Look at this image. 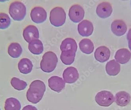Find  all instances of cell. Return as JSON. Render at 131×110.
<instances>
[{
	"label": "cell",
	"instance_id": "cell-9",
	"mask_svg": "<svg viewBox=\"0 0 131 110\" xmlns=\"http://www.w3.org/2000/svg\"><path fill=\"white\" fill-rule=\"evenodd\" d=\"M63 79L66 83L72 84L75 82L79 77V74L77 69L73 67H69L63 72Z\"/></svg>",
	"mask_w": 131,
	"mask_h": 110
},
{
	"label": "cell",
	"instance_id": "cell-19",
	"mask_svg": "<svg viewBox=\"0 0 131 110\" xmlns=\"http://www.w3.org/2000/svg\"><path fill=\"white\" fill-rule=\"evenodd\" d=\"M33 65L31 61L28 58L21 59L18 63V69L20 72L24 74H27L31 72Z\"/></svg>",
	"mask_w": 131,
	"mask_h": 110
},
{
	"label": "cell",
	"instance_id": "cell-1",
	"mask_svg": "<svg viewBox=\"0 0 131 110\" xmlns=\"http://www.w3.org/2000/svg\"><path fill=\"white\" fill-rule=\"evenodd\" d=\"M46 89L44 82L40 80H35L29 86L27 92L26 97L29 102L34 104L39 103L42 99Z\"/></svg>",
	"mask_w": 131,
	"mask_h": 110
},
{
	"label": "cell",
	"instance_id": "cell-28",
	"mask_svg": "<svg viewBox=\"0 0 131 110\" xmlns=\"http://www.w3.org/2000/svg\"><path fill=\"white\" fill-rule=\"evenodd\" d=\"M127 38L128 40L131 38V28L129 30L127 35Z\"/></svg>",
	"mask_w": 131,
	"mask_h": 110
},
{
	"label": "cell",
	"instance_id": "cell-20",
	"mask_svg": "<svg viewBox=\"0 0 131 110\" xmlns=\"http://www.w3.org/2000/svg\"><path fill=\"white\" fill-rule=\"evenodd\" d=\"M28 49L31 53L35 55H39L44 50L43 44L40 40L35 39L29 43Z\"/></svg>",
	"mask_w": 131,
	"mask_h": 110
},
{
	"label": "cell",
	"instance_id": "cell-5",
	"mask_svg": "<svg viewBox=\"0 0 131 110\" xmlns=\"http://www.w3.org/2000/svg\"><path fill=\"white\" fill-rule=\"evenodd\" d=\"M95 100L99 105L102 107H108L114 102V97L110 92L102 91L97 93L95 97Z\"/></svg>",
	"mask_w": 131,
	"mask_h": 110
},
{
	"label": "cell",
	"instance_id": "cell-12",
	"mask_svg": "<svg viewBox=\"0 0 131 110\" xmlns=\"http://www.w3.org/2000/svg\"><path fill=\"white\" fill-rule=\"evenodd\" d=\"M78 31L79 34L84 37H88L92 35L93 31V23L89 20H83L78 24Z\"/></svg>",
	"mask_w": 131,
	"mask_h": 110
},
{
	"label": "cell",
	"instance_id": "cell-7",
	"mask_svg": "<svg viewBox=\"0 0 131 110\" xmlns=\"http://www.w3.org/2000/svg\"><path fill=\"white\" fill-rule=\"evenodd\" d=\"M30 16L31 20L34 22L42 23L46 20L47 13L42 7H35L31 10Z\"/></svg>",
	"mask_w": 131,
	"mask_h": 110
},
{
	"label": "cell",
	"instance_id": "cell-24",
	"mask_svg": "<svg viewBox=\"0 0 131 110\" xmlns=\"http://www.w3.org/2000/svg\"><path fill=\"white\" fill-rule=\"evenodd\" d=\"M75 53L72 51H66L62 52L61 55L62 62L66 65H70L72 64L75 60Z\"/></svg>",
	"mask_w": 131,
	"mask_h": 110
},
{
	"label": "cell",
	"instance_id": "cell-18",
	"mask_svg": "<svg viewBox=\"0 0 131 110\" xmlns=\"http://www.w3.org/2000/svg\"><path fill=\"white\" fill-rule=\"evenodd\" d=\"M60 48L62 52L70 51L76 53L77 49V44L73 39L67 38L62 41Z\"/></svg>",
	"mask_w": 131,
	"mask_h": 110
},
{
	"label": "cell",
	"instance_id": "cell-6",
	"mask_svg": "<svg viewBox=\"0 0 131 110\" xmlns=\"http://www.w3.org/2000/svg\"><path fill=\"white\" fill-rule=\"evenodd\" d=\"M84 10L81 6L75 4L69 9V17L71 20L74 23L79 22L83 20L84 16Z\"/></svg>",
	"mask_w": 131,
	"mask_h": 110
},
{
	"label": "cell",
	"instance_id": "cell-3",
	"mask_svg": "<svg viewBox=\"0 0 131 110\" xmlns=\"http://www.w3.org/2000/svg\"><path fill=\"white\" fill-rule=\"evenodd\" d=\"M9 12L10 16L14 20L21 21L26 15V8L21 2L15 1L10 4Z\"/></svg>",
	"mask_w": 131,
	"mask_h": 110
},
{
	"label": "cell",
	"instance_id": "cell-13",
	"mask_svg": "<svg viewBox=\"0 0 131 110\" xmlns=\"http://www.w3.org/2000/svg\"><path fill=\"white\" fill-rule=\"evenodd\" d=\"M111 30L114 34L118 36H121L125 34L127 31L126 24L123 20H116L111 24Z\"/></svg>",
	"mask_w": 131,
	"mask_h": 110
},
{
	"label": "cell",
	"instance_id": "cell-30",
	"mask_svg": "<svg viewBox=\"0 0 131 110\" xmlns=\"http://www.w3.org/2000/svg\"><path fill=\"white\" fill-rule=\"evenodd\" d=\"M0 110H1V109H0Z\"/></svg>",
	"mask_w": 131,
	"mask_h": 110
},
{
	"label": "cell",
	"instance_id": "cell-23",
	"mask_svg": "<svg viewBox=\"0 0 131 110\" xmlns=\"http://www.w3.org/2000/svg\"><path fill=\"white\" fill-rule=\"evenodd\" d=\"M21 105L19 101L14 98H9L5 101V110H20Z\"/></svg>",
	"mask_w": 131,
	"mask_h": 110
},
{
	"label": "cell",
	"instance_id": "cell-22",
	"mask_svg": "<svg viewBox=\"0 0 131 110\" xmlns=\"http://www.w3.org/2000/svg\"><path fill=\"white\" fill-rule=\"evenodd\" d=\"M23 49L20 45L17 43L10 44L8 48V53L12 58H17L20 56Z\"/></svg>",
	"mask_w": 131,
	"mask_h": 110
},
{
	"label": "cell",
	"instance_id": "cell-15",
	"mask_svg": "<svg viewBox=\"0 0 131 110\" xmlns=\"http://www.w3.org/2000/svg\"><path fill=\"white\" fill-rule=\"evenodd\" d=\"M131 58V53L126 48L118 50L115 53V58L117 62L124 64L128 62Z\"/></svg>",
	"mask_w": 131,
	"mask_h": 110
},
{
	"label": "cell",
	"instance_id": "cell-2",
	"mask_svg": "<svg viewBox=\"0 0 131 110\" xmlns=\"http://www.w3.org/2000/svg\"><path fill=\"white\" fill-rule=\"evenodd\" d=\"M58 58L57 55L51 51L47 52L42 57L40 62V68L45 72H51L56 68Z\"/></svg>",
	"mask_w": 131,
	"mask_h": 110
},
{
	"label": "cell",
	"instance_id": "cell-4",
	"mask_svg": "<svg viewBox=\"0 0 131 110\" xmlns=\"http://www.w3.org/2000/svg\"><path fill=\"white\" fill-rule=\"evenodd\" d=\"M66 19V14L61 7H56L51 11L50 20L53 26L56 27L62 26L65 22Z\"/></svg>",
	"mask_w": 131,
	"mask_h": 110
},
{
	"label": "cell",
	"instance_id": "cell-17",
	"mask_svg": "<svg viewBox=\"0 0 131 110\" xmlns=\"http://www.w3.org/2000/svg\"><path fill=\"white\" fill-rule=\"evenodd\" d=\"M106 70L110 76H116L120 72V64L114 59L111 60L106 64Z\"/></svg>",
	"mask_w": 131,
	"mask_h": 110
},
{
	"label": "cell",
	"instance_id": "cell-25",
	"mask_svg": "<svg viewBox=\"0 0 131 110\" xmlns=\"http://www.w3.org/2000/svg\"><path fill=\"white\" fill-rule=\"evenodd\" d=\"M11 84L12 86L15 89L18 91L24 90L27 86V84L26 82L21 80L19 78L17 77H13L12 78Z\"/></svg>",
	"mask_w": 131,
	"mask_h": 110
},
{
	"label": "cell",
	"instance_id": "cell-21",
	"mask_svg": "<svg viewBox=\"0 0 131 110\" xmlns=\"http://www.w3.org/2000/svg\"><path fill=\"white\" fill-rule=\"evenodd\" d=\"M79 48L81 51L87 54H90L93 52L94 49L93 43L90 39H84L79 42Z\"/></svg>",
	"mask_w": 131,
	"mask_h": 110
},
{
	"label": "cell",
	"instance_id": "cell-29",
	"mask_svg": "<svg viewBox=\"0 0 131 110\" xmlns=\"http://www.w3.org/2000/svg\"><path fill=\"white\" fill-rule=\"evenodd\" d=\"M128 47L129 49L131 50V38L129 39L128 40Z\"/></svg>",
	"mask_w": 131,
	"mask_h": 110
},
{
	"label": "cell",
	"instance_id": "cell-11",
	"mask_svg": "<svg viewBox=\"0 0 131 110\" xmlns=\"http://www.w3.org/2000/svg\"><path fill=\"white\" fill-rule=\"evenodd\" d=\"M113 9L111 4L108 2H104L99 4L96 9V13L101 18L109 17L112 13Z\"/></svg>",
	"mask_w": 131,
	"mask_h": 110
},
{
	"label": "cell",
	"instance_id": "cell-27",
	"mask_svg": "<svg viewBox=\"0 0 131 110\" xmlns=\"http://www.w3.org/2000/svg\"><path fill=\"white\" fill-rule=\"evenodd\" d=\"M22 110H38L36 107L31 105H28L23 108Z\"/></svg>",
	"mask_w": 131,
	"mask_h": 110
},
{
	"label": "cell",
	"instance_id": "cell-10",
	"mask_svg": "<svg viewBox=\"0 0 131 110\" xmlns=\"http://www.w3.org/2000/svg\"><path fill=\"white\" fill-rule=\"evenodd\" d=\"M48 86L51 90L60 93L65 87V82L60 77L53 76L48 79Z\"/></svg>",
	"mask_w": 131,
	"mask_h": 110
},
{
	"label": "cell",
	"instance_id": "cell-8",
	"mask_svg": "<svg viewBox=\"0 0 131 110\" xmlns=\"http://www.w3.org/2000/svg\"><path fill=\"white\" fill-rule=\"evenodd\" d=\"M23 36L26 41L29 43L33 40L38 39L39 38L38 29L33 25H28L24 29Z\"/></svg>",
	"mask_w": 131,
	"mask_h": 110
},
{
	"label": "cell",
	"instance_id": "cell-26",
	"mask_svg": "<svg viewBox=\"0 0 131 110\" xmlns=\"http://www.w3.org/2000/svg\"><path fill=\"white\" fill-rule=\"evenodd\" d=\"M11 19L8 15L5 13H0V29H5L8 28Z\"/></svg>",
	"mask_w": 131,
	"mask_h": 110
},
{
	"label": "cell",
	"instance_id": "cell-14",
	"mask_svg": "<svg viewBox=\"0 0 131 110\" xmlns=\"http://www.w3.org/2000/svg\"><path fill=\"white\" fill-rule=\"evenodd\" d=\"M95 59L101 63H104L109 59L110 52L105 46H101L96 49L94 53Z\"/></svg>",
	"mask_w": 131,
	"mask_h": 110
},
{
	"label": "cell",
	"instance_id": "cell-16",
	"mask_svg": "<svg viewBox=\"0 0 131 110\" xmlns=\"http://www.w3.org/2000/svg\"><path fill=\"white\" fill-rule=\"evenodd\" d=\"M115 102L117 105L124 107L128 105L131 101V96L124 91L119 92L115 94Z\"/></svg>",
	"mask_w": 131,
	"mask_h": 110
}]
</instances>
